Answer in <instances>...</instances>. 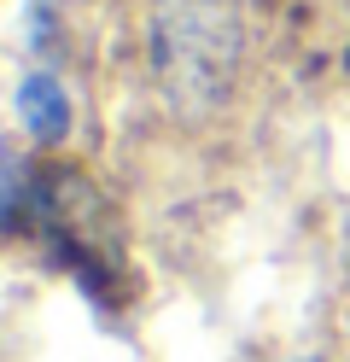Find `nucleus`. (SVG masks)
<instances>
[{"instance_id": "nucleus-1", "label": "nucleus", "mask_w": 350, "mask_h": 362, "mask_svg": "<svg viewBox=\"0 0 350 362\" xmlns=\"http://www.w3.org/2000/svg\"><path fill=\"white\" fill-rule=\"evenodd\" d=\"M245 24L233 0H158L152 6V71L175 111H204L233 82Z\"/></svg>"}, {"instance_id": "nucleus-2", "label": "nucleus", "mask_w": 350, "mask_h": 362, "mask_svg": "<svg viewBox=\"0 0 350 362\" xmlns=\"http://www.w3.org/2000/svg\"><path fill=\"white\" fill-rule=\"evenodd\" d=\"M41 240L64 269H76L88 292H111V281L123 275V252H117V234L105 222L100 193L88 187L82 175H59L53 187L41 181Z\"/></svg>"}, {"instance_id": "nucleus-3", "label": "nucleus", "mask_w": 350, "mask_h": 362, "mask_svg": "<svg viewBox=\"0 0 350 362\" xmlns=\"http://www.w3.org/2000/svg\"><path fill=\"white\" fill-rule=\"evenodd\" d=\"M18 123L30 129L41 146H47V141H59V134L70 129V100H64L59 76H47V71L23 76V88H18Z\"/></svg>"}, {"instance_id": "nucleus-4", "label": "nucleus", "mask_w": 350, "mask_h": 362, "mask_svg": "<svg viewBox=\"0 0 350 362\" xmlns=\"http://www.w3.org/2000/svg\"><path fill=\"white\" fill-rule=\"evenodd\" d=\"M344 263H350V228H344Z\"/></svg>"}]
</instances>
